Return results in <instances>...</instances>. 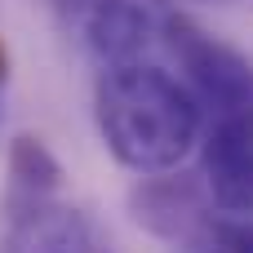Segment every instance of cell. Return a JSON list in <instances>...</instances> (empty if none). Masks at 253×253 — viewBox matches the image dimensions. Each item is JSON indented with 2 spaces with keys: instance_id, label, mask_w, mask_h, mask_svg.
Listing matches in <instances>:
<instances>
[{
  "instance_id": "1",
  "label": "cell",
  "mask_w": 253,
  "mask_h": 253,
  "mask_svg": "<svg viewBox=\"0 0 253 253\" xmlns=\"http://www.w3.org/2000/svg\"><path fill=\"white\" fill-rule=\"evenodd\" d=\"M93 116L107 151L133 173H173L205 133L200 98L165 67H107L93 89Z\"/></svg>"
},
{
  "instance_id": "2",
  "label": "cell",
  "mask_w": 253,
  "mask_h": 253,
  "mask_svg": "<svg viewBox=\"0 0 253 253\" xmlns=\"http://www.w3.org/2000/svg\"><path fill=\"white\" fill-rule=\"evenodd\" d=\"M165 36H169V49L178 53L187 80L196 84L200 107H209L213 120L253 116V62L245 53H236L218 36L200 31L182 13H169L165 18Z\"/></svg>"
},
{
  "instance_id": "3",
  "label": "cell",
  "mask_w": 253,
  "mask_h": 253,
  "mask_svg": "<svg viewBox=\"0 0 253 253\" xmlns=\"http://www.w3.org/2000/svg\"><path fill=\"white\" fill-rule=\"evenodd\" d=\"M200 178L209 200L231 213L253 218V125L249 120H213L200 142Z\"/></svg>"
},
{
  "instance_id": "4",
  "label": "cell",
  "mask_w": 253,
  "mask_h": 253,
  "mask_svg": "<svg viewBox=\"0 0 253 253\" xmlns=\"http://www.w3.org/2000/svg\"><path fill=\"white\" fill-rule=\"evenodd\" d=\"M209 191H205V178H191V173H160V178H142L133 191H129V209H133V222L165 236V240H187L196 236L213 213H209Z\"/></svg>"
},
{
  "instance_id": "5",
  "label": "cell",
  "mask_w": 253,
  "mask_h": 253,
  "mask_svg": "<svg viewBox=\"0 0 253 253\" xmlns=\"http://www.w3.org/2000/svg\"><path fill=\"white\" fill-rule=\"evenodd\" d=\"M80 36L102 67H129L147 49L156 18L147 0H93L80 18Z\"/></svg>"
},
{
  "instance_id": "6",
  "label": "cell",
  "mask_w": 253,
  "mask_h": 253,
  "mask_svg": "<svg viewBox=\"0 0 253 253\" xmlns=\"http://www.w3.org/2000/svg\"><path fill=\"white\" fill-rule=\"evenodd\" d=\"M9 209V236L4 253H84L89 231L76 209L58 200H4Z\"/></svg>"
},
{
  "instance_id": "7",
  "label": "cell",
  "mask_w": 253,
  "mask_h": 253,
  "mask_svg": "<svg viewBox=\"0 0 253 253\" xmlns=\"http://www.w3.org/2000/svg\"><path fill=\"white\" fill-rule=\"evenodd\" d=\"M58 187H62L58 156L40 138L18 133L9 142V196H18V200H53Z\"/></svg>"
},
{
  "instance_id": "8",
  "label": "cell",
  "mask_w": 253,
  "mask_h": 253,
  "mask_svg": "<svg viewBox=\"0 0 253 253\" xmlns=\"http://www.w3.org/2000/svg\"><path fill=\"white\" fill-rule=\"evenodd\" d=\"M178 253H253V222L245 218H209Z\"/></svg>"
},
{
  "instance_id": "9",
  "label": "cell",
  "mask_w": 253,
  "mask_h": 253,
  "mask_svg": "<svg viewBox=\"0 0 253 253\" xmlns=\"http://www.w3.org/2000/svg\"><path fill=\"white\" fill-rule=\"evenodd\" d=\"M58 4H62V9H67V13H76V18H80V13H84V9H89V4H93V0H58Z\"/></svg>"
},
{
  "instance_id": "10",
  "label": "cell",
  "mask_w": 253,
  "mask_h": 253,
  "mask_svg": "<svg viewBox=\"0 0 253 253\" xmlns=\"http://www.w3.org/2000/svg\"><path fill=\"white\" fill-rule=\"evenodd\" d=\"M84 253H111V249H102V245H93V240H89V245H84Z\"/></svg>"
},
{
  "instance_id": "11",
  "label": "cell",
  "mask_w": 253,
  "mask_h": 253,
  "mask_svg": "<svg viewBox=\"0 0 253 253\" xmlns=\"http://www.w3.org/2000/svg\"><path fill=\"white\" fill-rule=\"evenodd\" d=\"M0 84H4V49H0Z\"/></svg>"
}]
</instances>
